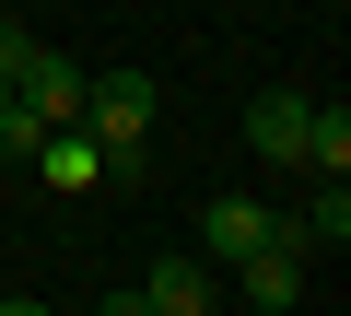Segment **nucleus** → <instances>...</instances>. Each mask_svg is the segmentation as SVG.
I'll return each instance as SVG.
<instances>
[{
  "mask_svg": "<svg viewBox=\"0 0 351 316\" xmlns=\"http://www.w3.org/2000/svg\"><path fill=\"white\" fill-rule=\"evenodd\" d=\"M36 165H47V188H94V176H106V152H94L82 129H47V141H36Z\"/></svg>",
  "mask_w": 351,
  "mask_h": 316,
  "instance_id": "6e6552de",
  "label": "nucleus"
},
{
  "mask_svg": "<svg viewBox=\"0 0 351 316\" xmlns=\"http://www.w3.org/2000/svg\"><path fill=\"white\" fill-rule=\"evenodd\" d=\"M152 117H164V106H152V82H141V71H82V117H71V129L106 152V176H141Z\"/></svg>",
  "mask_w": 351,
  "mask_h": 316,
  "instance_id": "f257e3e1",
  "label": "nucleus"
},
{
  "mask_svg": "<svg viewBox=\"0 0 351 316\" xmlns=\"http://www.w3.org/2000/svg\"><path fill=\"white\" fill-rule=\"evenodd\" d=\"M269 234H281V211H258V199H211V211H199V258H211V269H234V258L269 246Z\"/></svg>",
  "mask_w": 351,
  "mask_h": 316,
  "instance_id": "39448f33",
  "label": "nucleus"
},
{
  "mask_svg": "<svg viewBox=\"0 0 351 316\" xmlns=\"http://www.w3.org/2000/svg\"><path fill=\"white\" fill-rule=\"evenodd\" d=\"M304 117H316L304 94H258V106H246V152H269V165H304Z\"/></svg>",
  "mask_w": 351,
  "mask_h": 316,
  "instance_id": "423d86ee",
  "label": "nucleus"
},
{
  "mask_svg": "<svg viewBox=\"0 0 351 316\" xmlns=\"http://www.w3.org/2000/svg\"><path fill=\"white\" fill-rule=\"evenodd\" d=\"M0 316H47V304H36V293H0Z\"/></svg>",
  "mask_w": 351,
  "mask_h": 316,
  "instance_id": "9d476101",
  "label": "nucleus"
},
{
  "mask_svg": "<svg viewBox=\"0 0 351 316\" xmlns=\"http://www.w3.org/2000/svg\"><path fill=\"white\" fill-rule=\"evenodd\" d=\"M246 316H269V304H246Z\"/></svg>",
  "mask_w": 351,
  "mask_h": 316,
  "instance_id": "f8f14e48",
  "label": "nucleus"
},
{
  "mask_svg": "<svg viewBox=\"0 0 351 316\" xmlns=\"http://www.w3.org/2000/svg\"><path fill=\"white\" fill-rule=\"evenodd\" d=\"M304 269H316V246H304V223H281L269 246H246V258H234V293H246V304H269V316H293Z\"/></svg>",
  "mask_w": 351,
  "mask_h": 316,
  "instance_id": "f03ea898",
  "label": "nucleus"
},
{
  "mask_svg": "<svg viewBox=\"0 0 351 316\" xmlns=\"http://www.w3.org/2000/svg\"><path fill=\"white\" fill-rule=\"evenodd\" d=\"M304 165L316 176H351V106H316L304 117Z\"/></svg>",
  "mask_w": 351,
  "mask_h": 316,
  "instance_id": "1a4fd4ad",
  "label": "nucleus"
},
{
  "mask_svg": "<svg viewBox=\"0 0 351 316\" xmlns=\"http://www.w3.org/2000/svg\"><path fill=\"white\" fill-rule=\"evenodd\" d=\"M106 316H141V293H106Z\"/></svg>",
  "mask_w": 351,
  "mask_h": 316,
  "instance_id": "9b49d317",
  "label": "nucleus"
},
{
  "mask_svg": "<svg viewBox=\"0 0 351 316\" xmlns=\"http://www.w3.org/2000/svg\"><path fill=\"white\" fill-rule=\"evenodd\" d=\"M12 106H24L36 129H71V117H82V59H59V47L36 36V47H24V71H12Z\"/></svg>",
  "mask_w": 351,
  "mask_h": 316,
  "instance_id": "20e7f679",
  "label": "nucleus"
},
{
  "mask_svg": "<svg viewBox=\"0 0 351 316\" xmlns=\"http://www.w3.org/2000/svg\"><path fill=\"white\" fill-rule=\"evenodd\" d=\"M129 293H141V316H223V269H211L199 246H188V258H152Z\"/></svg>",
  "mask_w": 351,
  "mask_h": 316,
  "instance_id": "7ed1b4c3",
  "label": "nucleus"
},
{
  "mask_svg": "<svg viewBox=\"0 0 351 316\" xmlns=\"http://www.w3.org/2000/svg\"><path fill=\"white\" fill-rule=\"evenodd\" d=\"M293 223H304V246H316V258H339V246H351V188H339V176H316V199H304Z\"/></svg>",
  "mask_w": 351,
  "mask_h": 316,
  "instance_id": "0eeeda50",
  "label": "nucleus"
}]
</instances>
